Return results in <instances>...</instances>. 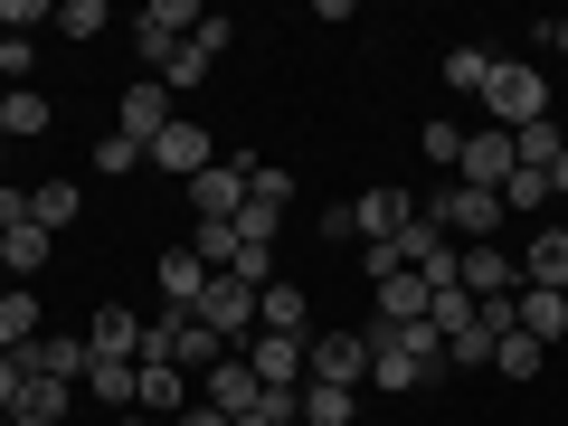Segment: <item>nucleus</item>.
Instances as JSON below:
<instances>
[{"instance_id": "ea45409f", "label": "nucleus", "mask_w": 568, "mask_h": 426, "mask_svg": "<svg viewBox=\"0 0 568 426\" xmlns=\"http://www.w3.org/2000/svg\"><path fill=\"white\" fill-rule=\"evenodd\" d=\"M275 227H284V209H265V200H246V209H237V237H246V246H265V256H275Z\"/></svg>"}, {"instance_id": "423d86ee", "label": "nucleus", "mask_w": 568, "mask_h": 426, "mask_svg": "<svg viewBox=\"0 0 568 426\" xmlns=\"http://www.w3.org/2000/svg\"><path fill=\"white\" fill-rule=\"evenodd\" d=\"M304 379L361 388V379H369V332H323V342H304Z\"/></svg>"}, {"instance_id": "bb28decb", "label": "nucleus", "mask_w": 568, "mask_h": 426, "mask_svg": "<svg viewBox=\"0 0 568 426\" xmlns=\"http://www.w3.org/2000/svg\"><path fill=\"white\" fill-rule=\"evenodd\" d=\"M256 398H265V388H256V369H246V361H219V369H209V407H219V417H246Z\"/></svg>"}, {"instance_id": "c03bdc74", "label": "nucleus", "mask_w": 568, "mask_h": 426, "mask_svg": "<svg viewBox=\"0 0 568 426\" xmlns=\"http://www.w3.org/2000/svg\"><path fill=\"white\" fill-rule=\"evenodd\" d=\"M29 58H39L29 39H0V85H20V77H29Z\"/></svg>"}, {"instance_id": "20e7f679", "label": "nucleus", "mask_w": 568, "mask_h": 426, "mask_svg": "<svg viewBox=\"0 0 568 426\" xmlns=\"http://www.w3.org/2000/svg\"><path fill=\"white\" fill-rule=\"evenodd\" d=\"M426 219L446 227V237H465V246H493V227H503V200H493V190H474V181H446L436 200H426Z\"/></svg>"}, {"instance_id": "c756f323", "label": "nucleus", "mask_w": 568, "mask_h": 426, "mask_svg": "<svg viewBox=\"0 0 568 426\" xmlns=\"http://www.w3.org/2000/svg\"><path fill=\"white\" fill-rule=\"evenodd\" d=\"M39 294H29V284H10V294H0V351H29V342H39Z\"/></svg>"}, {"instance_id": "7ed1b4c3", "label": "nucleus", "mask_w": 568, "mask_h": 426, "mask_svg": "<svg viewBox=\"0 0 568 426\" xmlns=\"http://www.w3.org/2000/svg\"><path fill=\"white\" fill-rule=\"evenodd\" d=\"M200 20H209V10H190V0H142V10H133V58L162 77V67L190 48V29H200Z\"/></svg>"}, {"instance_id": "412c9836", "label": "nucleus", "mask_w": 568, "mask_h": 426, "mask_svg": "<svg viewBox=\"0 0 568 426\" xmlns=\"http://www.w3.org/2000/svg\"><path fill=\"white\" fill-rule=\"evenodd\" d=\"M85 351H95V361H142V323L123 304H104L95 323H85Z\"/></svg>"}, {"instance_id": "09e8293b", "label": "nucleus", "mask_w": 568, "mask_h": 426, "mask_svg": "<svg viewBox=\"0 0 568 426\" xmlns=\"http://www.w3.org/2000/svg\"><path fill=\"white\" fill-rule=\"evenodd\" d=\"M549 48H559V58H568V20H549Z\"/></svg>"}, {"instance_id": "a18cd8bd", "label": "nucleus", "mask_w": 568, "mask_h": 426, "mask_svg": "<svg viewBox=\"0 0 568 426\" xmlns=\"http://www.w3.org/2000/svg\"><path fill=\"white\" fill-rule=\"evenodd\" d=\"M20 388H29V379H20V351H0V417L20 407Z\"/></svg>"}, {"instance_id": "864d4df0", "label": "nucleus", "mask_w": 568, "mask_h": 426, "mask_svg": "<svg viewBox=\"0 0 568 426\" xmlns=\"http://www.w3.org/2000/svg\"><path fill=\"white\" fill-rule=\"evenodd\" d=\"M0 95H10V85H0Z\"/></svg>"}, {"instance_id": "58836bf2", "label": "nucleus", "mask_w": 568, "mask_h": 426, "mask_svg": "<svg viewBox=\"0 0 568 426\" xmlns=\"http://www.w3.org/2000/svg\"><path fill=\"white\" fill-rule=\"evenodd\" d=\"M104 29H114V20H104V0H67V10H58V39H104Z\"/></svg>"}, {"instance_id": "4c0bfd02", "label": "nucleus", "mask_w": 568, "mask_h": 426, "mask_svg": "<svg viewBox=\"0 0 568 426\" xmlns=\"http://www.w3.org/2000/svg\"><path fill=\"white\" fill-rule=\"evenodd\" d=\"M493 200H503V209H521V219H530V209H549V171H511V181L493 190Z\"/></svg>"}, {"instance_id": "a19ab883", "label": "nucleus", "mask_w": 568, "mask_h": 426, "mask_svg": "<svg viewBox=\"0 0 568 426\" xmlns=\"http://www.w3.org/2000/svg\"><path fill=\"white\" fill-rule=\"evenodd\" d=\"M446 369H493V332H484V323L455 332V342H446Z\"/></svg>"}, {"instance_id": "393cba45", "label": "nucleus", "mask_w": 568, "mask_h": 426, "mask_svg": "<svg viewBox=\"0 0 568 426\" xmlns=\"http://www.w3.org/2000/svg\"><path fill=\"white\" fill-rule=\"evenodd\" d=\"M559 152H568L559 114H540V123H521V133H511V162H521V171H559Z\"/></svg>"}, {"instance_id": "4468645a", "label": "nucleus", "mask_w": 568, "mask_h": 426, "mask_svg": "<svg viewBox=\"0 0 568 426\" xmlns=\"http://www.w3.org/2000/svg\"><path fill=\"white\" fill-rule=\"evenodd\" d=\"M227 39H237L227 20H200V29H190V48H181L171 67H162V85H171V95H190V85H200L209 67H219V48H227Z\"/></svg>"}, {"instance_id": "603ef678", "label": "nucleus", "mask_w": 568, "mask_h": 426, "mask_svg": "<svg viewBox=\"0 0 568 426\" xmlns=\"http://www.w3.org/2000/svg\"><path fill=\"white\" fill-rule=\"evenodd\" d=\"M0 152H10V133H0Z\"/></svg>"}, {"instance_id": "473e14b6", "label": "nucleus", "mask_w": 568, "mask_h": 426, "mask_svg": "<svg viewBox=\"0 0 568 426\" xmlns=\"http://www.w3.org/2000/svg\"><path fill=\"white\" fill-rule=\"evenodd\" d=\"M58 417H67V379H29L10 407V426H58Z\"/></svg>"}, {"instance_id": "6e6552de", "label": "nucleus", "mask_w": 568, "mask_h": 426, "mask_svg": "<svg viewBox=\"0 0 568 426\" xmlns=\"http://www.w3.org/2000/svg\"><path fill=\"white\" fill-rule=\"evenodd\" d=\"M436 379V361H417V351L398 342V332L369 323V388H388V398H417V388Z\"/></svg>"}, {"instance_id": "0eeeda50", "label": "nucleus", "mask_w": 568, "mask_h": 426, "mask_svg": "<svg viewBox=\"0 0 568 426\" xmlns=\"http://www.w3.org/2000/svg\"><path fill=\"white\" fill-rule=\"evenodd\" d=\"M200 323L219 332V342H256V284L209 275V284H200Z\"/></svg>"}, {"instance_id": "37998d69", "label": "nucleus", "mask_w": 568, "mask_h": 426, "mask_svg": "<svg viewBox=\"0 0 568 426\" xmlns=\"http://www.w3.org/2000/svg\"><path fill=\"white\" fill-rule=\"evenodd\" d=\"M142 162V152H133V142H123V133H104L95 142V171H104V181H123V171H133Z\"/></svg>"}, {"instance_id": "6ab92c4d", "label": "nucleus", "mask_w": 568, "mask_h": 426, "mask_svg": "<svg viewBox=\"0 0 568 426\" xmlns=\"http://www.w3.org/2000/svg\"><path fill=\"white\" fill-rule=\"evenodd\" d=\"M190 407V379L181 369H162V361H142V379H133V417H181Z\"/></svg>"}, {"instance_id": "b1692460", "label": "nucleus", "mask_w": 568, "mask_h": 426, "mask_svg": "<svg viewBox=\"0 0 568 426\" xmlns=\"http://www.w3.org/2000/svg\"><path fill=\"white\" fill-rule=\"evenodd\" d=\"M48 256H58V237H48V227H0V265H10V284H29Z\"/></svg>"}, {"instance_id": "f704fd0d", "label": "nucleus", "mask_w": 568, "mask_h": 426, "mask_svg": "<svg viewBox=\"0 0 568 426\" xmlns=\"http://www.w3.org/2000/svg\"><path fill=\"white\" fill-rule=\"evenodd\" d=\"M540 361H549V351H540V342H530V332H521V323H511V332H503V342H493V369H503V379H540Z\"/></svg>"}, {"instance_id": "7c9ffc66", "label": "nucleus", "mask_w": 568, "mask_h": 426, "mask_svg": "<svg viewBox=\"0 0 568 426\" xmlns=\"http://www.w3.org/2000/svg\"><path fill=\"white\" fill-rule=\"evenodd\" d=\"M200 284H209V265L190 256V246H171V256H162V304H181V313H200Z\"/></svg>"}, {"instance_id": "9b49d317", "label": "nucleus", "mask_w": 568, "mask_h": 426, "mask_svg": "<svg viewBox=\"0 0 568 426\" xmlns=\"http://www.w3.org/2000/svg\"><path fill=\"white\" fill-rule=\"evenodd\" d=\"M246 369H256L265 398H294V388H304V342H284V332H256V342H246Z\"/></svg>"}, {"instance_id": "4be33fe9", "label": "nucleus", "mask_w": 568, "mask_h": 426, "mask_svg": "<svg viewBox=\"0 0 568 426\" xmlns=\"http://www.w3.org/2000/svg\"><path fill=\"white\" fill-rule=\"evenodd\" d=\"M48 123H58V104H48L39 85H10V95H0V133H10V142H39Z\"/></svg>"}, {"instance_id": "79ce46f5", "label": "nucleus", "mask_w": 568, "mask_h": 426, "mask_svg": "<svg viewBox=\"0 0 568 426\" xmlns=\"http://www.w3.org/2000/svg\"><path fill=\"white\" fill-rule=\"evenodd\" d=\"M48 20V0H0V39H29Z\"/></svg>"}, {"instance_id": "5fc2aeb1", "label": "nucleus", "mask_w": 568, "mask_h": 426, "mask_svg": "<svg viewBox=\"0 0 568 426\" xmlns=\"http://www.w3.org/2000/svg\"><path fill=\"white\" fill-rule=\"evenodd\" d=\"M0 426H10V417H0Z\"/></svg>"}, {"instance_id": "ddd939ff", "label": "nucleus", "mask_w": 568, "mask_h": 426, "mask_svg": "<svg viewBox=\"0 0 568 426\" xmlns=\"http://www.w3.org/2000/svg\"><path fill=\"white\" fill-rule=\"evenodd\" d=\"M142 162H152V171H171V181H200V171L219 162V152H209V133H200V123L181 114V123H171L162 142H152V152H142Z\"/></svg>"}, {"instance_id": "dca6fc26", "label": "nucleus", "mask_w": 568, "mask_h": 426, "mask_svg": "<svg viewBox=\"0 0 568 426\" xmlns=\"http://www.w3.org/2000/svg\"><path fill=\"white\" fill-rule=\"evenodd\" d=\"M190 209H200V219H237L246 209V152L237 162H209L200 181H190Z\"/></svg>"}, {"instance_id": "9d476101", "label": "nucleus", "mask_w": 568, "mask_h": 426, "mask_svg": "<svg viewBox=\"0 0 568 426\" xmlns=\"http://www.w3.org/2000/svg\"><path fill=\"white\" fill-rule=\"evenodd\" d=\"M455 284H465L474 304H511V294H521V256H503V246H465Z\"/></svg>"}, {"instance_id": "5701e85b", "label": "nucleus", "mask_w": 568, "mask_h": 426, "mask_svg": "<svg viewBox=\"0 0 568 426\" xmlns=\"http://www.w3.org/2000/svg\"><path fill=\"white\" fill-rule=\"evenodd\" d=\"M304 284H265L256 294V332H284V342H304Z\"/></svg>"}, {"instance_id": "3c124183", "label": "nucleus", "mask_w": 568, "mask_h": 426, "mask_svg": "<svg viewBox=\"0 0 568 426\" xmlns=\"http://www.w3.org/2000/svg\"><path fill=\"white\" fill-rule=\"evenodd\" d=\"M0 294H10V265H0Z\"/></svg>"}, {"instance_id": "cd10ccee", "label": "nucleus", "mask_w": 568, "mask_h": 426, "mask_svg": "<svg viewBox=\"0 0 568 426\" xmlns=\"http://www.w3.org/2000/svg\"><path fill=\"white\" fill-rule=\"evenodd\" d=\"M77 209H85L77 181H39V190H29V227H48V237H58V227H77Z\"/></svg>"}, {"instance_id": "f3484780", "label": "nucleus", "mask_w": 568, "mask_h": 426, "mask_svg": "<svg viewBox=\"0 0 568 426\" xmlns=\"http://www.w3.org/2000/svg\"><path fill=\"white\" fill-rule=\"evenodd\" d=\"M511 323L530 332V342H568V294H540V284H521V294H511Z\"/></svg>"}, {"instance_id": "2eb2a0df", "label": "nucleus", "mask_w": 568, "mask_h": 426, "mask_svg": "<svg viewBox=\"0 0 568 426\" xmlns=\"http://www.w3.org/2000/svg\"><path fill=\"white\" fill-rule=\"evenodd\" d=\"M351 219H361V246H388V237H398L407 219H417V200L379 181V190H361V200H351Z\"/></svg>"}, {"instance_id": "39448f33", "label": "nucleus", "mask_w": 568, "mask_h": 426, "mask_svg": "<svg viewBox=\"0 0 568 426\" xmlns=\"http://www.w3.org/2000/svg\"><path fill=\"white\" fill-rule=\"evenodd\" d=\"M171 123H181V104H171V85H162V77H133V85H123V123H114V133L133 142V152H152Z\"/></svg>"}, {"instance_id": "aec40b11", "label": "nucleus", "mask_w": 568, "mask_h": 426, "mask_svg": "<svg viewBox=\"0 0 568 426\" xmlns=\"http://www.w3.org/2000/svg\"><path fill=\"white\" fill-rule=\"evenodd\" d=\"M294 417H304V426H361V388H323V379H304V388H294Z\"/></svg>"}, {"instance_id": "c85d7f7f", "label": "nucleus", "mask_w": 568, "mask_h": 426, "mask_svg": "<svg viewBox=\"0 0 568 426\" xmlns=\"http://www.w3.org/2000/svg\"><path fill=\"white\" fill-rule=\"evenodd\" d=\"M190 256H200L209 275H237V265H246V237H237V219H200V246H190Z\"/></svg>"}, {"instance_id": "49530a36", "label": "nucleus", "mask_w": 568, "mask_h": 426, "mask_svg": "<svg viewBox=\"0 0 568 426\" xmlns=\"http://www.w3.org/2000/svg\"><path fill=\"white\" fill-rule=\"evenodd\" d=\"M171 426H237V417H219V407L200 398V407H181V417H171Z\"/></svg>"}, {"instance_id": "72a5a7b5", "label": "nucleus", "mask_w": 568, "mask_h": 426, "mask_svg": "<svg viewBox=\"0 0 568 426\" xmlns=\"http://www.w3.org/2000/svg\"><path fill=\"white\" fill-rule=\"evenodd\" d=\"M426 323H436V342H455V332H474V323H484V304H474L465 284H446V294L426 304Z\"/></svg>"}, {"instance_id": "a211bd4d", "label": "nucleus", "mask_w": 568, "mask_h": 426, "mask_svg": "<svg viewBox=\"0 0 568 426\" xmlns=\"http://www.w3.org/2000/svg\"><path fill=\"white\" fill-rule=\"evenodd\" d=\"M521 284H540V294H568V227H540V237L521 246Z\"/></svg>"}, {"instance_id": "f257e3e1", "label": "nucleus", "mask_w": 568, "mask_h": 426, "mask_svg": "<svg viewBox=\"0 0 568 426\" xmlns=\"http://www.w3.org/2000/svg\"><path fill=\"white\" fill-rule=\"evenodd\" d=\"M219 351H227V342L200 323V313H181V304H162L152 323H142V361L181 369V379H190V369H219Z\"/></svg>"}, {"instance_id": "de8ad7c7", "label": "nucleus", "mask_w": 568, "mask_h": 426, "mask_svg": "<svg viewBox=\"0 0 568 426\" xmlns=\"http://www.w3.org/2000/svg\"><path fill=\"white\" fill-rule=\"evenodd\" d=\"M549 200H568V152H559V171H549Z\"/></svg>"}, {"instance_id": "2f4dec72", "label": "nucleus", "mask_w": 568, "mask_h": 426, "mask_svg": "<svg viewBox=\"0 0 568 426\" xmlns=\"http://www.w3.org/2000/svg\"><path fill=\"white\" fill-rule=\"evenodd\" d=\"M493 67H503V58H493V48H446V85H455V95H474V104H484Z\"/></svg>"}, {"instance_id": "f03ea898", "label": "nucleus", "mask_w": 568, "mask_h": 426, "mask_svg": "<svg viewBox=\"0 0 568 426\" xmlns=\"http://www.w3.org/2000/svg\"><path fill=\"white\" fill-rule=\"evenodd\" d=\"M484 114L503 123V133L540 123V114H549V77H540L530 58H503V67H493V85H484Z\"/></svg>"}, {"instance_id": "8fccbe9b", "label": "nucleus", "mask_w": 568, "mask_h": 426, "mask_svg": "<svg viewBox=\"0 0 568 426\" xmlns=\"http://www.w3.org/2000/svg\"><path fill=\"white\" fill-rule=\"evenodd\" d=\"M114 426H162V417H114Z\"/></svg>"}, {"instance_id": "1a4fd4ad", "label": "nucleus", "mask_w": 568, "mask_h": 426, "mask_svg": "<svg viewBox=\"0 0 568 426\" xmlns=\"http://www.w3.org/2000/svg\"><path fill=\"white\" fill-rule=\"evenodd\" d=\"M85 369H95V351H85V332H39V342L20 351V379H67V388H77Z\"/></svg>"}, {"instance_id": "e433bc0d", "label": "nucleus", "mask_w": 568, "mask_h": 426, "mask_svg": "<svg viewBox=\"0 0 568 426\" xmlns=\"http://www.w3.org/2000/svg\"><path fill=\"white\" fill-rule=\"evenodd\" d=\"M417 152H426L436 171H455V162H465V123H446V114H436V123L417 133Z\"/></svg>"}, {"instance_id": "f8f14e48", "label": "nucleus", "mask_w": 568, "mask_h": 426, "mask_svg": "<svg viewBox=\"0 0 568 426\" xmlns=\"http://www.w3.org/2000/svg\"><path fill=\"white\" fill-rule=\"evenodd\" d=\"M511 171H521V162H511V133H503V123L465 133V162H455V181H474V190H503Z\"/></svg>"}, {"instance_id": "c9c22d12", "label": "nucleus", "mask_w": 568, "mask_h": 426, "mask_svg": "<svg viewBox=\"0 0 568 426\" xmlns=\"http://www.w3.org/2000/svg\"><path fill=\"white\" fill-rule=\"evenodd\" d=\"M133 379H142V361H95L85 369V388H95L104 407H133Z\"/></svg>"}, {"instance_id": "a878e982", "label": "nucleus", "mask_w": 568, "mask_h": 426, "mask_svg": "<svg viewBox=\"0 0 568 426\" xmlns=\"http://www.w3.org/2000/svg\"><path fill=\"white\" fill-rule=\"evenodd\" d=\"M369 294H379V323H426V304H436V294H426V275H379Z\"/></svg>"}]
</instances>
